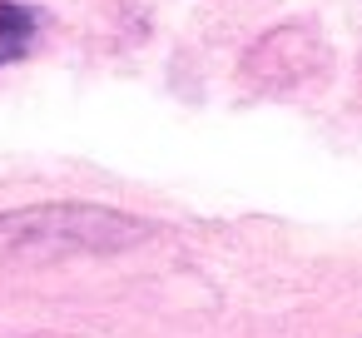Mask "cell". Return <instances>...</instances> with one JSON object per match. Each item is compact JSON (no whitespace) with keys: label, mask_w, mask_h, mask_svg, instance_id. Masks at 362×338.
<instances>
[{"label":"cell","mask_w":362,"mask_h":338,"mask_svg":"<svg viewBox=\"0 0 362 338\" xmlns=\"http://www.w3.org/2000/svg\"><path fill=\"white\" fill-rule=\"evenodd\" d=\"M154 229L124 209L105 204H40L0 214V269L6 264H50L75 254H124L144 244Z\"/></svg>","instance_id":"1"},{"label":"cell","mask_w":362,"mask_h":338,"mask_svg":"<svg viewBox=\"0 0 362 338\" xmlns=\"http://www.w3.org/2000/svg\"><path fill=\"white\" fill-rule=\"evenodd\" d=\"M35 30H40V16H35L30 6L0 0V70L16 65V60L35 45Z\"/></svg>","instance_id":"2"}]
</instances>
